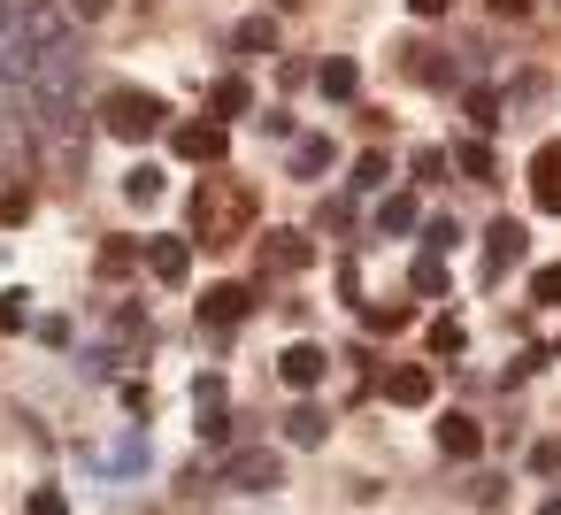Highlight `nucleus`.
Segmentation results:
<instances>
[{"mask_svg":"<svg viewBox=\"0 0 561 515\" xmlns=\"http://www.w3.org/2000/svg\"><path fill=\"white\" fill-rule=\"evenodd\" d=\"M546 515H561V500H546Z\"/></svg>","mask_w":561,"mask_h":515,"instance_id":"4c0bfd02","label":"nucleus"},{"mask_svg":"<svg viewBox=\"0 0 561 515\" xmlns=\"http://www.w3.org/2000/svg\"><path fill=\"white\" fill-rule=\"evenodd\" d=\"M377 231H415V193H392V201H377Z\"/></svg>","mask_w":561,"mask_h":515,"instance_id":"412c9836","label":"nucleus"},{"mask_svg":"<svg viewBox=\"0 0 561 515\" xmlns=\"http://www.w3.org/2000/svg\"><path fill=\"white\" fill-rule=\"evenodd\" d=\"M323 369H331V354H323V346H316V339H293V346H285V354H277V377H285V385H293V392H308V385H316V377H323Z\"/></svg>","mask_w":561,"mask_h":515,"instance_id":"9d476101","label":"nucleus"},{"mask_svg":"<svg viewBox=\"0 0 561 515\" xmlns=\"http://www.w3.org/2000/svg\"><path fill=\"white\" fill-rule=\"evenodd\" d=\"M162 116H170V108H162L147 85H108V101H101V124H108L116 139H154Z\"/></svg>","mask_w":561,"mask_h":515,"instance_id":"7ed1b4c3","label":"nucleus"},{"mask_svg":"<svg viewBox=\"0 0 561 515\" xmlns=\"http://www.w3.org/2000/svg\"><path fill=\"white\" fill-rule=\"evenodd\" d=\"M124 193H131V208H154V201H162V170H154V162H139V170L124 178Z\"/></svg>","mask_w":561,"mask_h":515,"instance_id":"5701e85b","label":"nucleus"},{"mask_svg":"<svg viewBox=\"0 0 561 515\" xmlns=\"http://www.w3.org/2000/svg\"><path fill=\"white\" fill-rule=\"evenodd\" d=\"M523 247H530V239H523V224H515V216H500V224L484 231V293H492V285L523 262Z\"/></svg>","mask_w":561,"mask_h":515,"instance_id":"423d86ee","label":"nucleus"},{"mask_svg":"<svg viewBox=\"0 0 561 515\" xmlns=\"http://www.w3.org/2000/svg\"><path fill=\"white\" fill-rule=\"evenodd\" d=\"M224 400H231V385H224L216 369H201V377H193V408H201V438H231V408H224Z\"/></svg>","mask_w":561,"mask_h":515,"instance_id":"6e6552de","label":"nucleus"},{"mask_svg":"<svg viewBox=\"0 0 561 515\" xmlns=\"http://www.w3.org/2000/svg\"><path fill=\"white\" fill-rule=\"evenodd\" d=\"M124 270H131V247L108 239V247H101V277H124Z\"/></svg>","mask_w":561,"mask_h":515,"instance_id":"2f4dec72","label":"nucleus"},{"mask_svg":"<svg viewBox=\"0 0 561 515\" xmlns=\"http://www.w3.org/2000/svg\"><path fill=\"white\" fill-rule=\"evenodd\" d=\"M530 300H546V308H561V262H546V270L530 277Z\"/></svg>","mask_w":561,"mask_h":515,"instance_id":"c756f323","label":"nucleus"},{"mask_svg":"<svg viewBox=\"0 0 561 515\" xmlns=\"http://www.w3.org/2000/svg\"><path fill=\"white\" fill-rule=\"evenodd\" d=\"M331 162H339V147H331V139H323V131H308V139H300V147H293V178H323V170H331Z\"/></svg>","mask_w":561,"mask_h":515,"instance_id":"f3484780","label":"nucleus"},{"mask_svg":"<svg viewBox=\"0 0 561 515\" xmlns=\"http://www.w3.org/2000/svg\"><path fill=\"white\" fill-rule=\"evenodd\" d=\"M62 9H70L78 24H101V16H108V0H62Z\"/></svg>","mask_w":561,"mask_h":515,"instance_id":"f704fd0d","label":"nucleus"},{"mask_svg":"<svg viewBox=\"0 0 561 515\" xmlns=\"http://www.w3.org/2000/svg\"><path fill=\"white\" fill-rule=\"evenodd\" d=\"M285 438H293V446H323V438H331V415H323L316 400H300V408L285 415Z\"/></svg>","mask_w":561,"mask_h":515,"instance_id":"2eb2a0df","label":"nucleus"},{"mask_svg":"<svg viewBox=\"0 0 561 515\" xmlns=\"http://www.w3.org/2000/svg\"><path fill=\"white\" fill-rule=\"evenodd\" d=\"M32 515H70V500H62L55 484H39V492H32Z\"/></svg>","mask_w":561,"mask_h":515,"instance_id":"473e14b6","label":"nucleus"},{"mask_svg":"<svg viewBox=\"0 0 561 515\" xmlns=\"http://www.w3.org/2000/svg\"><path fill=\"white\" fill-rule=\"evenodd\" d=\"M362 323H369V331H400V323H408V300H385V308L362 300Z\"/></svg>","mask_w":561,"mask_h":515,"instance_id":"c85d7f7f","label":"nucleus"},{"mask_svg":"<svg viewBox=\"0 0 561 515\" xmlns=\"http://www.w3.org/2000/svg\"><path fill=\"white\" fill-rule=\"evenodd\" d=\"M438 454H446V461H477V454H484V423L461 415V408H446V415H438Z\"/></svg>","mask_w":561,"mask_h":515,"instance_id":"1a4fd4ad","label":"nucleus"},{"mask_svg":"<svg viewBox=\"0 0 561 515\" xmlns=\"http://www.w3.org/2000/svg\"><path fill=\"white\" fill-rule=\"evenodd\" d=\"M277 9H300V0H277Z\"/></svg>","mask_w":561,"mask_h":515,"instance_id":"58836bf2","label":"nucleus"},{"mask_svg":"<svg viewBox=\"0 0 561 515\" xmlns=\"http://www.w3.org/2000/svg\"><path fill=\"white\" fill-rule=\"evenodd\" d=\"M254 216H262V201H254L247 178H201L193 201H185V224H193L201 247H239L254 231Z\"/></svg>","mask_w":561,"mask_h":515,"instance_id":"f257e3e1","label":"nucleus"},{"mask_svg":"<svg viewBox=\"0 0 561 515\" xmlns=\"http://www.w3.org/2000/svg\"><path fill=\"white\" fill-rule=\"evenodd\" d=\"M446 162H454L446 147H415V154H408V170H415V185H438V178H446Z\"/></svg>","mask_w":561,"mask_h":515,"instance_id":"393cba45","label":"nucleus"},{"mask_svg":"<svg viewBox=\"0 0 561 515\" xmlns=\"http://www.w3.org/2000/svg\"><path fill=\"white\" fill-rule=\"evenodd\" d=\"M454 239H461V231H454V216H431V254H446Z\"/></svg>","mask_w":561,"mask_h":515,"instance_id":"72a5a7b5","label":"nucleus"},{"mask_svg":"<svg viewBox=\"0 0 561 515\" xmlns=\"http://www.w3.org/2000/svg\"><path fill=\"white\" fill-rule=\"evenodd\" d=\"M231 47H239V55H270V47H277V16H247V24L231 32Z\"/></svg>","mask_w":561,"mask_h":515,"instance_id":"6ab92c4d","label":"nucleus"},{"mask_svg":"<svg viewBox=\"0 0 561 515\" xmlns=\"http://www.w3.org/2000/svg\"><path fill=\"white\" fill-rule=\"evenodd\" d=\"M170 147H178L185 162H224V147H231V124H216V116H193V124H178V131H170Z\"/></svg>","mask_w":561,"mask_h":515,"instance_id":"39448f33","label":"nucleus"},{"mask_svg":"<svg viewBox=\"0 0 561 515\" xmlns=\"http://www.w3.org/2000/svg\"><path fill=\"white\" fill-rule=\"evenodd\" d=\"M9 9H24V0H9Z\"/></svg>","mask_w":561,"mask_h":515,"instance_id":"ea45409f","label":"nucleus"},{"mask_svg":"<svg viewBox=\"0 0 561 515\" xmlns=\"http://www.w3.org/2000/svg\"><path fill=\"white\" fill-rule=\"evenodd\" d=\"M247 316H254V293H247V285H231V277H224V285H208V293H201V323H208V331H239Z\"/></svg>","mask_w":561,"mask_h":515,"instance_id":"0eeeda50","label":"nucleus"},{"mask_svg":"<svg viewBox=\"0 0 561 515\" xmlns=\"http://www.w3.org/2000/svg\"><path fill=\"white\" fill-rule=\"evenodd\" d=\"M147 270H154L162 285H185V270H193V247H185V239H154V247H147Z\"/></svg>","mask_w":561,"mask_h":515,"instance_id":"4468645a","label":"nucleus"},{"mask_svg":"<svg viewBox=\"0 0 561 515\" xmlns=\"http://www.w3.org/2000/svg\"><path fill=\"white\" fill-rule=\"evenodd\" d=\"M530 469H538V477H561V438H538V446H530Z\"/></svg>","mask_w":561,"mask_h":515,"instance_id":"7c9ffc66","label":"nucleus"},{"mask_svg":"<svg viewBox=\"0 0 561 515\" xmlns=\"http://www.w3.org/2000/svg\"><path fill=\"white\" fill-rule=\"evenodd\" d=\"M32 323V293L16 285V293H0V331H24Z\"/></svg>","mask_w":561,"mask_h":515,"instance_id":"bb28decb","label":"nucleus"},{"mask_svg":"<svg viewBox=\"0 0 561 515\" xmlns=\"http://www.w3.org/2000/svg\"><path fill=\"white\" fill-rule=\"evenodd\" d=\"M530 201H538L546 216H561V139H546V147L530 154Z\"/></svg>","mask_w":561,"mask_h":515,"instance_id":"f8f14e48","label":"nucleus"},{"mask_svg":"<svg viewBox=\"0 0 561 515\" xmlns=\"http://www.w3.org/2000/svg\"><path fill=\"white\" fill-rule=\"evenodd\" d=\"M461 346H469V331H461L454 316H438V323H431V354H438V362H454Z\"/></svg>","mask_w":561,"mask_h":515,"instance_id":"a878e982","label":"nucleus"},{"mask_svg":"<svg viewBox=\"0 0 561 515\" xmlns=\"http://www.w3.org/2000/svg\"><path fill=\"white\" fill-rule=\"evenodd\" d=\"M300 262H308V231H262V270L293 277Z\"/></svg>","mask_w":561,"mask_h":515,"instance_id":"ddd939ff","label":"nucleus"},{"mask_svg":"<svg viewBox=\"0 0 561 515\" xmlns=\"http://www.w3.org/2000/svg\"><path fill=\"white\" fill-rule=\"evenodd\" d=\"M316 85H323V101H354V85H362V70H354L346 55H331V62L316 70Z\"/></svg>","mask_w":561,"mask_h":515,"instance_id":"a211bd4d","label":"nucleus"},{"mask_svg":"<svg viewBox=\"0 0 561 515\" xmlns=\"http://www.w3.org/2000/svg\"><path fill=\"white\" fill-rule=\"evenodd\" d=\"M408 9H415V16H438V9H446V0H408Z\"/></svg>","mask_w":561,"mask_h":515,"instance_id":"e433bc0d","label":"nucleus"},{"mask_svg":"<svg viewBox=\"0 0 561 515\" xmlns=\"http://www.w3.org/2000/svg\"><path fill=\"white\" fill-rule=\"evenodd\" d=\"M408 285H415L423 300H446V262H438V254H415V270H408Z\"/></svg>","mask_w":561,"mask_h":515,"instance_id":"4be33fe9","label":"nucleus"},{"mask_svg":"<svg viewBox=\"0 0 561 515\" xmlns=\"http://www.w3.org/2000/svg\"><path fill=\"white\" fill-rule=\"evenodd\" d=\"M377 392H385L392 408H423V400H431V362H400V369H385Z\"/></svg>","mask_w":561,"mask_h":515,"instance_id":"9b49d317","label":"nucleus"},{"mask_svg":"<svg viewBox=\"0 0 561 515\" xmlns=\"http://www.w3.org/2000/svg\"><path fill=\"white\" fill-rule=\"evenodd\" d=\"M32 139H39V170H47V178H62V185L85 178L93 131H85V108H78L70 93H62V101H32Z\"/></svg>","mask_w":561,"mask_h":515,"instance_id":"f03ea898","label":"nucleus"},{"mask_svg":"<svg viewBox=\"0 0 561 515\" xmlns=\"http://www.w3.org/2000/svg\"><path fill=\"white\" fill-rule=\"evenodd\" d=\"M224 484H231V492H277V484H285V461H277L270 446H239V454L224 461Z\"/></svg>","mask_w":561,"mask_h":515,"instance_id":"20e7f679","label":"nucleus"},{"mask_svg":"<svg viewBox=\"0 0 561 515\" xmlns=\"http://www.w3.org/2000/svg\"><path fill=\"white\" fill-rule=\"evenodd\" d=\"M553 9H561V0H553Z\"/></svg>","mask_w":561,"mask_h":515,"instance_id":"a19ab883","label":"nucleus"},{"mask_svg":"<svg viewBox=\"0 0 561 515\" xmlns=\"http://www.w3.org/2000/svg\"><path fill=\"white\" fill-rule=\"evenodd\" d=\"M454 162H461V178H477V185H492V178H500V162H492V147H484V139L454 147Z\"/></svg>","mask_w":561,"mask_h":515,"instance_id":"aec40b11","label":"nucleus"},{"mask_svg":"<svg viewBox=\"0 0 561 515\" xmlns=\"http://www.w3.org/2000/svg\"><path fill=\"white\" fill-rule=\"evenodd\" d=\"M461 108H469V124H477V131H492V124H500V108H507V101H500V93H492V85H477V93H469V101H461Z\"/></svg>","mask_w":561,"mask_h":515,"instance_id":"b1692460","label":"nucleus"},{"mask_svg":"<svg viewBox=\"0 0 561 515\" xmlns=\"http://www.w3.org/2000/svg\"><path fill=\"white\" fill-rule=\"evenodd\" d=\"M530 9H538V0H492V16H507V24H523Z\"/></svg>","mask_w":561,"mask_h":515,"instance_id":"c9c22d12","label":"nucleus"},{"mask_svg":"<svg viewBox=\"0 0 561 515\" xmlns=\"http://www.w3.org/2000/svg\"><path fill=\"white\" fill-rule=\"evenodd\" d=\"M208 108H216V124H231V116H247V108H254V93H247V78H216V85H208Z\"/></svg>","mask_w":561,"mask_h":515,"instance_id":"dca6fc26","label":"nucleus"},{"mask_svg":"<svg viewBox=\"0 0 561 515\" xmlns=\"http://www.w3.org/2000/svg\"><path fill=\"white\" fill-rule=\"evenodd\" d=\"M377 185H385V154H377V147H369V154H362V162H354V193H362V201H369V193H377Z\"/></svg>","mask_w":561,"mask_h":515,"instance_id":"cd10ccee","label":"nucleus"}]
</instances>
